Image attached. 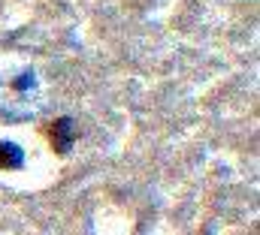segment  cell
Here are the masks:
<instances>
[{
	"mask_svg": "<svg viewBox=\"0 0 260 235\" xmlns=\"http://www.w3.org/2000/svg\"><path fill=\"white\" fill-rule=\"evenodd\" d=\"M46 106V88L30 63H0V115L12 121L37 118Z\"/></svg>",
	"mask_w": 260,
	"mask_h": 235,
	"instance_id": "cell-1",
	"label": "cell"
},
{
	"mask_svg": "<svg viewBox=\"0 0 260 235\" xmlns=\"http://www.w3.org/2000/svg\"><path fill=\"white\" fill-rule=\"evenodd\" d=\"M73 121L70 118H61L55 127H52V148L58 151V154H67L70 148H73Z\"/></svg>",
	"mask_w": 260,
	"mask_h": 235,
	"instance_id": "cell-2",
	"label": "cell"
},
{
	"mask_svg": "<svg viewBox=\"0 0 260 235\" xmlns=\"http://www.w3.org/2000/svg\"><path fill=\"white\" fill-rule=\"evenodd\" d=\"M24 163V151L15 142H0V166L6 169H18Z\"/></svg>",
	"mask_w": 260,
	"mask_h": 235,
	"instance_id": "cell-3",
	"label": "cell"
}]
</instances>
